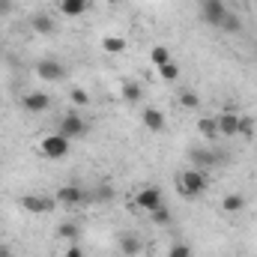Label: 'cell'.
Wrapping results in <instances>:
<instances>
[{"label":"cell","instance_id":"obj_1","mask_svg":"<svg viewBox=\"0 0 257 257\" xmlns=\"http://www.w3.org/2000/svg\"><path fill=\"white\" fill-rule=\"evenodd\" d=\"M209 189V180H206V171H197V168H189L177 177V192L183 197H200V194Z\"/></svg>","mask_w":257,"mask_h":257},{"label":"cell","instance_id":"obj_2","mask_svg":"<svg viewBox=\"0 0 257 257\" xmlns=\"http://www.w3.org/2000/svg\"><path fill=\"white\" fill-rule=\"evenodd\" d=\"M39 153L45 156V159H66L69 156V138H63L60 132H54V135H45L42 141H39Z\"/></svg>","mask_w":257,"mask_h":257},{"label":"cell","instance_id":"obj_3","mask_svg":"<svg viewBox=\"0 0 257 257\" xmlns=\"http://www.w3.org/2000/svg\"><path fill=\"white\" fill-rule=\"evenodd\" d=\"M18 203H21V209L30 212V215H45V212L54 209L57 200H54V197H42V194H24Z\"/></svg>","mask_w":257,"mask_h":257},{"label":"cell","instance_id":"obj_4","mask_svg":"<svg viewBox=\"0 0 257 257\" xmlns=\"http://www.w3.org/2000/svg\"><path fill=\"white\" fill-rule=\"evenodd\" d=\"M165 200H162V189L159 186H147V189H141V192L135 194V206L138 209H144V212H153V209H159Z\"/></svg>","mask_w":257,"mask_h":257},{"label":"cell","instance_id":"obj_5","mask_svg":"<svg viewBox=\"0 0 257 257\" xmlns=\"http://www.w3.org/2000/svg\"><path fill=\"white\" fill-rule=\"evenodd\" d=\"M36 75H39L42 81H63L66 66L60 63V60H54V57H45V60L36 63Z\"/></svg>","mask_w":257,"mask_h":257},{"label":"cell","instance_id":"obj_6","mask_svg":"<svg viewBox=\"0 0 257 257\" xmlns=\"http://www.w3.org/2000/svg\"><path fill=\"white\" fill-rule=\"evenodd\" d=\"M54 200L60 206H81V203H87V192L81 186H60L57 194H54Z\"/></svg>","mask_w":257,"mask_h":257},{"label":"cell","instance_id":"obj_7","mask_svg":"<svg viewBox=\"0 0 257 257\" xmlns=\"http://www.w3.org/2000/svg\"><path fill=\"white\" fill-rule=\"evenodd\" d=\"M57 132L63 135V138H81V135H87V123L81 120V114H66L63 120H60V126H57Z\"/></svg>","mask_w":257,"mask_h":257},{"label":"cell","instance_id":"obj_8","mask_svg":"<svg viewBox=\"0 0 257 257\" xmlns=\"http://www.w3.org/2000/svg\"><path fill=\"white\" fill-rule=\"evenodd\" d=\"M21 105H24V111H30V114H42V111L51 108V96L42 93V90H33V93H27V96L21 99Z\"/></svg>","mask_w":257,"mask_h":257},{"label":"cell","instance_id":"obj_9","mask_svg":"<svg viewBox=\"0 0 257 257\" xmlns=\"http://www.w3.org/2000/svg\"><path fill=\"white\" fill-rule=\"evenodd\" d=\"M200 15H203V21H209V24H221V18L227 15V6H224V0H203L200 3Z\"/></svg>","mask_w":257,"mask_h":257},{"label":"cell","instance_id":"obj_10","mask_svg":"<svg viewBox=\"0 0 257 257\" xmlns=\"http://www.w3.org/2000/svg\"><path fill=\"white\" fill-rule=\"evenodd\" d=\"M215 120H218V135H224V138L239 135V120H242V114H236V111H224V114H218Z\"/></svg>","mask_w":257,"mask_h":257},{"label":"cell","instance_id":"obj_11","mask_svg":"<svg viewBox=\"0 0 257 257\" xmlns=\"http://www.w3.org/2000/svg\"><path fill=\"white\" fill-rule=\"evenodd\" d=\"M189 159H192V168H197V171H206V174H209V171L221 162V159H218L215 153H209V150H192V153H189Z\"/></svg>","mask_w":257,"mask_h":257},{"label":"cell","instance_id":"obj_12","mask_svg":"<svg viewBox=\"0 0 257 257\" xmlns=\"http://www.w3.org/2000/svg\"><path fill=\"white\" fill-rule=\"evenodd\" d=\"M57 9H60V15H66V18H81L90 9V0H60Z\"/></svg>","mask_w":257,"mask_h":257},{"label":"cell","instance_id":"obj_13","mask_svg":"<svg viewBox=\"0 0 257 257\" xmlns=\"http://www.w3.org/2000/svg\"><path fill=\"white\" fill-rule=\"evenodd\" d=\"M141 120H144V126L150 128V132H165V114L159 111V108H144V114H141Z\"/></svg>","mask_w":257,"mask_h":257},{"label":"cell","instance_id":"obj_14","mask_svg":"<svg viewBox=\"0 0 257 257\" xmlns=\"http://www.w3.org/2000/svg\"><path fill=\"white\" fill-rule=\"evenodd\" d=\"M30 27H33V33L48 36V33H54V18H51V15H45V12H36V15L30 18Z\"/></svg>","mask_w":257,"mask_h":257},{"label":"cell","instance_id":"obj_15","mask_svg":"<svg viewBox=\"0 0 257 257\" xmlns=\"http://www.w3.org/2000/svg\"><path fill=\"white\" fill-rule=\"evenodd\" d=\"M126 48H128V42L123 39V36H114V33H108V36L102 39V51H105V54H114V57H117V54H123Z\"/></svg>","mask_w":257,"mask_h":257},{"label":"cell","instance_id":"obj_16","mask_svg":"<svg viewBox=\"0 0 257 257\" xmlns=\"http://www.w3.org/2000/svg\"><path fill=\"white\" fill-rule=\"evenodd\" d=\"M57 239H66L69 245L78 242V239H81V227H78L75 221H63V224L57 227Z\"/></svg>","mask_w":257,"mask_h":257},{"label":"cell","instance_id":"obj_17","mask_svg":"<svg viewBox=\"0 0 257 257\" xmlns=\"http://www.w3.org/2000/svg\"><path fill=\"white\" fill-rule=\"evenodd\" d=\"M123 99H126L128 105H138L141 102V96H144V90H141V84L138 81H123Z\"/></svg>","mask_w":257,"mask_h":257},{"label":"cell","instance_id":"obj_18","mask_svg":"<svg viewBox=\"0 0 257 257\" xmlns=\"http://www.w3.org/2000/svg\"><path fill=\"white\" fill-rule=\"evenodd\" d=\"M197 132H200L203 138L215 141V138H218V120H215V117H200V120H197Z\"/></svg>","mask_w":257,"mask_h":257},{"label":"cell","instance_id":"obj_19","mask_svg":"<svg viewBox=\"0 0 257 257\" xmlns=\"http://www.w3.org/2000/svg\"><path fill=\"white\" fill-rule=\"evenodd\" d=\"M150 60H153V66L159 69V66L171 63L174 57H171V48H165V45H153V51H150Z\"/></svg>","mask_w":257,"mask_h":257},{"label":"cell","instance_id":"obj_20","mask_svg":"<svg viewBox=\"0 0 257 257\" xmlns=\"http://www.w3.org/2000/svg\"><path fill=\"white\" fill-rule=\"evenodd\" d=\"M159 78H162V81H168V84H174V81L180 78V63H177V60H171V63L159 66Z\"/></svg>","mask_w":257,"mask_h":257},{"label":"cell","instance_id":"obj_21","mask_svg":"<svg viewBox=\"0 0 257 257\" xmlns=\"http://www.w3.org/2000/svg\"><path fill=\"white\" fill-rule=\"evenodd\" d=\"M120 251L126 257H135L141 251V239L138 236H120Z\"/></svg>","mask_w":257,"mask_h":257},{"label":"cell","instance_id":"obj_22","mask_svg":"<svg viewBox=\"0 0 257 257\" xmlns=\"http://www.w3.org/2000/svg\"><path fill=\"white\" fill-rule=\"evenodd\" d=\"M242 206H245V197H242V194H227V197L221 200V209H224V212H239Z\"/></svg>","mask_w":257,"mask_h":257},{"label":"cell","instance_id":"obj_23","mask_svg":"<svg viewBox=\"0 0 257 257\" xmlns=\"http://www.w3.org/2000/svg\"><path fill=\"white\" fill-rule=\"evenodd\" d=\"M180 105H183L186 111H197V108H200V96H197L194 90H183V93H180Z\"/></svg>","mask_w":257,"mask_h":257},{"label":"cell","instance_id":"obj_24","mask_svg":"<svg viewBox=\"0 0 257 257\" xmlns=\"http://www.w3.org/2000/svg\"><path fill=\"white\" fill-rule=\"evenodd\" d=\"M114 197V189L111 186H99L93 194H87V203H108Z\"/></svg>","mask_w":257,"mask_h":257},{"label":"cell","instance_id":"obj_25","mask_svg":"<svg viewBox=\"0 0 257 257\" xmlns=\"http://www.w3.org/2000/svg\"><path fill=\"white\" fill-rule=\"evenodd\" d=\"M218 27H221V30H227V33H239V30H242V21L227 9V15L221 18V24H218Z\"/></svg>","mask_w":257,"mask_h":257},{"label":"cell","instance_id":"obj_26","mask_svg":"<svg viewBox=\"0 0 257 257\" xmlns=\"http://www.w3.org/2000/svg\"><path fill=\"white\" fill-rule=\"evenodd\" d=\"M150 218H153V224H159V227H165V224H171V209L162 203L159 209H153L150 212Z\"/></svg>","mask_w":257,"mask_h":257},{"label":"cell","instance_id":"obj_27","mask_svg":"<svg viewBox=\"0 0 257 257\" xmlns=\"http://www.w3.org/2000/svg\"><path fill=\"white\" fill-rule=\"evenodd\" d=\"M69 99H72V105H90V93L84 90V87H72V93H69Z\"/></svg>","mask_w":257,"mask_h":257},{"label":"cell","instance_id":"obj_28","mask_svg":"<svg viewBox=\"0 0 257 257\" xmlns=\"http://www.w3.org/2000/svg\"><path fill=\"white\" fill-rule=\"evenodd\" d=\"M168 257H192V245H189V242H174L171 251H168Z\"/></svg>","mask_w":257,"mask_h":257},{"label":"cell","instance_id":"obj_29","mask_svg":"<svg viewBox=\"0 0 257 257\" xmlns=\"http://www.w3.org/2000/svg\"><path fill=\"white\" fill-rule=\"evenodd\" d=\"M251 132H254V120H251V117H242V120H239V135L251 138Z\"/></svg>","mask_w":257,"mask_h":257},{"label":"cell","instance_id":"obj_30","mask_svg":"<svg viewBox=\"0 0 257 257\" xmlns=\"http://www.w3.org/2000/svg\"><path fill=\"white\" fill-rule=\"evenodd\" d=\"M63 257H84V248H81L78 242H72V245L66 248V254H63Z\"/></svg>","mask_w":257,"mask_h":257},{"label":"cell","instance_id":"obj_31","mask_svg":"<svg viewBox=\"0 0 257 257\" xmlns=\"http://www.w3.org/2000/svg\"><path fill=\"white\" fill-rule=\"evenodd\" d=\"M12 9H15V3H12V0H0V18H6Z\"/></svg>","mask_w":257,"mask_h":257},{"label":"cell","instance_id":"obj_32","mask_svg":"<svg viewBox=\"0 0 257 257\" xmlns=\"http://www.w3.org/2000/svg\"><path fill=\"white\" fill-rule=\"evenodd\" d=\"M0 257H15V254H12V248H9V245H3V242H0Z\"/></svg>","mask_w":257,"mask_h":257},{"label":"cell","instance_id":"obj_33","mask_svg":"<svg viewBox=\"0 0 257 257\" xmlns=\"http://www.w3.org/2000/svg\"><path fill=\"white\" fill-rule=\"evenodd\" d=\"M242 3H248V0H242Z\"/></svg>","mask_w":257,"mask_h":257}]
</instances>
